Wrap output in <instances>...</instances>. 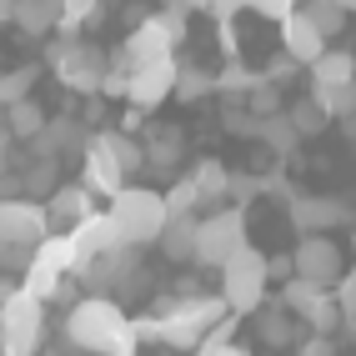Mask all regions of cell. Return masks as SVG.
<instances>
[{"instance_id":"obj_1","label":"cell","mask_w":356,"mask_h":356,"mask_svg":"<svg viewBox=\"0 0 356 356\" xmlns=\"http://www.w3.org/2000/svg\"><path fill=\"white\" fill-rule=\"evenodd\" d=\"M65 341L90 351V356H136V346H140L136 321L106 291H90L65 312Z\"/></svg>"},{"instance_id":"obj_39","label":"cell","mask_w":356,"mask_h":356,"mask_svg":"<svg viewBox=\"0 0 356 356\" xmlns=\"http://www.w3.org/2000/svg\"><path fill=\"white\" fill-rule=\"evenodd\" d=\"M15 291H20V281H6V276H0V306H6Z\"/></svg>"},{"instance_id":"obj_44","label":"cell","mask_w":356,"mask_h":356,"mask_svg":"<svg viewBox=\"0 0 356 356\" xmlns=\"http://www.w3.org/2000/svg\"><path fill=\"white\" fill-rule=\"evenodd\" d=\"M351 15H356V6H351Z\"/></svg>"},{"instance_id":"obj_11","label":"cell","mask_w":356,"mask_h":356,"mask_svg":"<svg viewBox=\"0 0 356 356\" xmlns=\"http://www.w3.org/2000/svg\"><path fill=\"white\" fill-rule=\"evenodd\" d=\"M346 221H351V206L337 196H301L296 191V201H291V226L301 236H326L331 226H346Z\"/></svg>"},{"instance_id":"obj_33","label":"cell","mask_w":356,"mask_h":356,"mask_svg":"<svg viewBox=\"0 0 356 356\" xmlns=\"http://www.w3.org/2000/svg\"><path fill=\"white\" fill-rule=\"evenodd\" d=\"M231 321H236V316H231ZM231 321H226L221 331H211V341L201 346V356H251L246 346H231V341H226V331H231Z\"/></svg>"},{"instance_id":"obj_6","label":"cell","mask_w":356,"mask_h":356,"mask_svg":"<svg viewBox=\"0 0 356 356\" xmlns=\"http://www.w3.org/2000/svg\"><path fill=\"white\" fill-rule=\"evenodd\" d=\"M45 337V301L15 291L0 306V356H35Z\"/></svg>"},{"instance_id":"obj_17","label":"cell","mask_w":356,"mask_h":356,"mask_svg":"<svg viewBox=\"0 0 356 356\" xmlns=\"http://www.w3.org/2000/svg\"><path fill=\"white\" fill-rule=\"evenodd\" d=\"M45 216H51V226H70V231H76L86 216H96V211H90V191H86V186H60V191L45 201Z\"/></svg>"},{"instance_id":"obj_24","label":"cell","mask_w":356,"mask_h":356,"mask_svg":"<svg viewBox=\"0 0 356 356\" xmlns=\"http://www.w3.org/2000/svg\"><path fill=\"white\" fill-rule=\"evenodd\" d=\"M96 15H106V6H96V0H65V6H60V20H56L60 40H81V31H86Z\"/></svg>"},{"instance_id":"obj_38","label":"cell","mask_w":356,"mask_h":356,"mask_svg":"<svg viewBox=\"0 0 356 356\" xmlns=\"http://www.w3.org/2000/svg\"><path fill=\"white\" fill-rule=\"evenodd\" d=\"M271 276H281V281H291V276H296V266H291V256H271Z\"/></svg>"},{"instance_id":"obj_14","label":"cell","mask_w":356,"mask_h":356,"mask_svg":"<svg viewBox=\"0 0 356 356\" xmlns=\"http://www.w3.org/2000/svg\"><path fill=\"white\" fill-rule=\"evenodd\" d=\"M90 146V136H86V126L81 121H51L40 131V140H31V156L35 161H56V156H70V151H86Z\"/></svg>"},{"instance_id":"obj_9","label":"cell","mask_w":356,"mask_h":356,"mask_svg":"<svg viewBox=\"0 0 356 356\" xmlns=\"http://www.w3.org/2000/svg\"><path fill=\"white\" fill-rule=\"evenodd\" d=\"M176 70H181V60H161V65H146V70H131V81H126L131 111L151 115L156 106L171 101V96H176Z\"/></svg>"},{"instance_id":"obj_22","label":"cell","mask_w":356,"mask_h":356,"mask_svg":"<svg viewBox=\"0 0 356 356\" xmlns=\"http://www.w3.org/2000/svg\"><path fill=\"white\" fill-rule=\"evenodd\" d=\"M156 246H161L165 261H196V216L191 221H171Z\"/></svg>"},{"instance_id":"obj_7","label":"cell","mask_w":356,"mask_h":356,"mask_svg":"<svg viewBox=\"0 0 356 356\" xmlns=\"http://www.w3.org/2000/svg\"><path fill=\"white\" fill-rule=\"evenodd\" d=\"M56 236L51 216H45V201L31 196H15V201H0V241L15 246V251H35Z\"/></svg>"},{"instance_id":"obj_12","label":"cell","mask_w":356,"mask_h":356,"mask_svg":"<svg viewBox=\"0 0 356 356\" xmlns=\"http://www.w3.org/2000/svg\"><path fill=\"white\" fill-rule=\"evenodd\" d=\"M331 51V45H326V35L312 26V15H306L301 6H296V15L286 20V26H281V56H291L296 65H306V70H312L321 56Z\"/></svg>"},{"instance_id":"obj_13","label":"cell","mask_w":356,"mask_h":356,"mask_svg":"<svg viewBox=\"0 0 356 356\" xmlns=\"http://www.w3.org/2000/svg\"><path fill=\"white\" fill-rule=\"evenodd\" d=\"M70 246H76L81 266H90V261H101V256H111V251H121V236H115L111 211H96V216H86L76 231H70ZM76 276H81V271H76Z\"/></svg>"},{"instance_id":"obj_26","label":"cell","mask_w":356,"mask_h":356,"mask_svg":"<svg viewBox=\"0 0 356 356\" xmlns=\"http://www.w3.org/2000/svg\"><path fill=\"white\" fill-rule=\"evenodd\" d=\"M211 90H216V76H211V70H201V65H181L176 70V101H206Z\"/></svg>"},{"instance_id":"obj_18","label":"cell","mask_w":356,"mask_h":356,"mask_svg":"<svg viewBox=\"0 0 356 356\" xmlns=\"http://www.w3.org/2000/svg\"><path fill=\"white\" fill-rule=\"evenodd\" d=\"M337 86H356V56L351 51H326L312 65V90H337Z\"/></svg>"},{"instance_id":"obj_2","label":"cell","mask_w":356,"mask_h":356,"mask_svg":"<svg viewBox=\"0 0 356 356\" xmlns=\"http://www.w3.org/2000/svg\"><path fill=\"white\" fill-rule=\"evenodd\" d=\"M111 221H115V236H121V246H131V251L161 241V231L171 226L165 191H156V186H126V191L111 201Z\"/></svg>"},{"instance_id":"obj_35","label":"cell","mask_w":356,"mask_h":356,"mask_svg":"<svg viewBox=\"0 0 356 356\" xmlns=\"http://www.w3.org/2000/svg\"><path fill=\"white\" fill-rule=\"evenodd\" d=\"M261 191V181L256 176H246V171H231V196H236V206H241L246 211V201Z\"/></svg>"},{"instance_id":"obj_41","label":"cell","mask_w":356,"mask_h":356,"mask_svg":"<svg viewBox=\"0 0 356 356\" xmlns=\"http://www.w3.org/2000/svg\"><path fill=\"white\" fill-rule=\"evenodd\" d=\"M341 331H346V337L356 341V316H346V326H341Z\"/></svg>"},{"instance_id":"obj_45","label":"cell","mask_w":356,"mask_h":356,"mask_svg":"<svg viewBox=\"0 0 356 356\" xmlns=\"http://www.w3.org/2000/svg\"><path fill=\"white\" fill-rule=\"evenodd\" d=\"M0 76H6V70H0Z\"/></svg>"},{"instance_id":"obj_20","label":"cell","mask_w":356,"mask_h":356,"mask_svg":"<svg viewBox=\"0 0 356 356\" xmlns=\"http://www.w3.org/2000/svg\"><path fill=\"white\" fill-rule=\"evenodd\" d=\"M56 20H60V6H56V0H15V26L26 31V35L56 31Z\"/></svg>"},{"instance_id":"obj_31","label":"cell","mask_w":356,"mask_h":356,"mask_svg":"<svg viewBox=\"0 0 356 356\" xmlns=\"http://www.w3.org/2000/svg\"><path fill=\"white\" fill-rule=\"evenodd\" d=\"M201 206V191H196V181H191V171H186L171 191H165V211H171V221H191V211Z\"/></svg>"},{"instance_id":"obj_32","label":"cell","mask_w":356,"mask_h":356,"mask_svg":"<svg viewBox=\"0 0 356 356\" xmlns=\"http://www.w3.org/2000/svg\"><path fill=\"white\" fill-rule=\"evenodd\" d=\"M331 296H337V306H341V326H346V316H356V266L337 281V291H331Z\"/></svg>"},{"instance_id":"obj_8","label":"cell","mask_w":356,"mask_h":356,"mask_svg":"<svg viewBox=\"0 0 356 356\" xmlns=\"http://www.w3.org/2000/svg\"><path fill=\"white\" fill-rule=\"evenodd\" d=\"M291 266L301 281H312L321 291H337V281L346 276V261H341V246L331 236H301L296 251H291Z\"/></svg>"},{"instance_id":"obj_25","label":"cell","mask_w":356,"mask_h":356,"mask_svg":"<svg viewBox=\"0 0 356 356\" xmlns=\"http://www.w3.org/2000/svg\"><path fill=\"white\" fill-rule=\"evenodd\" d=\"M45 126H51V121H45V111H40L35 101H20V106L6 111V131H10L15 140H40Z\"/></svg>"},{"instance_id":"obj_19","label":"cell","mask_w":356,"mask_h":356,"mask_svg":"<svg viewBox=\"0 0 356 356\" xmlns=\"http://www.w3.org/2000/svg\"><path fill=\"white\" fill-rule=\"evenodd\" d=\"M191 181H196V191H201V206L231 196V171H226L216 156H201V161L191 165Z\"/></svg>"},{"instance_id":"obj_4","label":"cell","mask_w":356,"mask_h":356,"mask_svg":"<svg viewBox=\"0 0 356 356\" xmlns=\"http://www.w3.org/2000/svg\"><path fill=\"white\" fill-rule=\"evenodd\" d=\"M246 211L241 206H221L211 216L196 221V266H211V271H226L236 251H246Z\"/></svg>"},{"instance_id":"obj_16","label":"cell","mask_w":356,"mask_h":356,"mask_svg":"<svg viewBox=\"0 0 356 356\" xmlns=\"http://www.w3.org/2000/svg\"><path fill=\"white\" fill-rule=\"evenodd\" d=\"M256 337L266 346H296L301 341V321L281 301H271V306H261V312H256Z\"/></svg>"},{"instance_id":"obj_34","label":"cell","mask_w":356,"mask_h":356,"mask_svg":"<svg viewBox=\"0 0 356 356\" xmlns=\"http://www.w3.org/2000/svg\"><path fill=\"white\" fill-rule=\"evenodd\" d=\"M296 70H301V65H296L291 56H276V60H271L266 70H261V81H266V86H281V81H291Z\"/></svg>"},{"instance_id":"obj_28","label":"cell","mask_w":356,"mask_h":356,"mask_svg":"<svg viewBox=\"0 0 356 356\" xmlns=\"http://www.w3.org/2000/svg\"><path fill=\"white\" fill-rule=\"evenodd\" d=\"M306 15H312V26L331 40V35H337L341 26H346V20H351V6H341V0H312V6H301Z\"/></svg>"},{"instance_id":"obj_15","label":"cell","mask_w":356,"mask_h":356,"mask_svg":"<svg viewBox=\"0 0 356 356\" xmlns=\"http://www.w3.org/2000/svg\"><path fill=\"white\" fill-rule=\"evenodd\" d=\"M186 156V131L181 126H151L146 131V165L156 176H171Z\"/></svg>"},{"instance_id":"obj_23","label":"cell","mask_w":356,"mask_h":356,"mask_svg":"<svg viewBox=\"0 0 356 356\" xmlns=\"http://www.w3.org/2000/svg\"><path fill=\"white\" fill-rule=\"evenodd\" d=\"M35 81H40V65H35V60L6 70V76H0V111H10V106H20V101H31Z\"/></svg>"},{"instance_id":"obj_27","label":"cell","mask_w":356,"mask_h":356,"mask_svg":"<svg viewBox=\"0 0 356 356\" xmlns=\"http://www.w3.org/2000/svg\"><path fill=\"white\" fill-rule=\"evenodd\" d=\"M286 121L296 126V136H301V140H312V136H321V131H326V111L316 106V96H301V101H291Z\"/></svg>"},{"instance_id":"obj_10","label":"cell","mask_w":356,"mask_h":356,"mask_svg":"<svg viewBox=\"0 0 356 356\" xmlns=\"http://www.w3.org/2000/svg\"><path fill=\"white\" fill-rule=\"evenodd\" d=\"M86 156V191H96V196H121L126 191V171H121V161H115L111 156V146H106V131H96V136H90V146L81 151Z\"/></svg>"},{"instance_id":"obj_37","label":"cell","mask_w":356,"mask_h":356,"mask_svg":"<svg viewBox=\"0 0 356 356\" xmlns=\"http://www.w3.org/2000/svg\"><path fill=\"white\" fill-rule=\"evenodd\" d=\"M256 15H266V20H276V26H286V20L296 15V6H286V0H261Z\"/></svg>"},{"instance_id":"obj_36","label":"cell","mask_w":356,"mask_h":356,"mask_svg":"<svg viewBox=\"0 0 356 356\" xmlns=\"http://www.w3.org/2000/svg\"><path fill=\"white\" fill-rule=\"evenodd\" d=\"M296 356H337V341H331V337H316V331H312V337L296 341Z\"/></svg>"},{"instance_id":"obj_30","label":"cell","mask_w":356,"mask_h":356,"mask_svg":"<svg viewBox=\"0 0 356 356\" xmlns=\"http://www.w3.org/2000/svg\"><path fill=\"white\" fill-rule=\"evenodd\" d=\"M312 96H316V106L326 111V121H351V115H356V86H337V90H312Z\"/></svg>"},{"instance_id":"obj_21","label":"cell","mask_w":356,"mask_h":356,"mask_svg":"<svg viewBox=\"0 0 356 356\" xmlns=\"http://www.w3.org/2000/svg\"><path fill=\"white\" fill-rule=\"evenodd\" d=\"M256 136L271 146V156H296V146H301V136H296V126L286 121V111H276V115H266V121H256Z\"/></svg>"},{"instance_id":"obj_40","label":"cell","mask_w":356,"mask_h":356,"mask_svg":"<svg viewBox=\"0 0 356 356\" xmlns=\"http://www.w3.org/2000/svg\"><path fill=\"white\" fill-rule=\"evenodd\" d=\"M0 20H15V6H10V0H0Z\"/></svg>"},{"instance_id":"obj_3","label":"cell","mask_w":356,"mask_h":356,"mask_svg":"<svg viewBox=\"0 0 356 356\" xmlns=\"http://www.w3.org/2000/svg\"><path fill=\"white\" fill-rule=\"evenodd\" d=\"M266 281H271V256L266 251H236L231 266L221 271V301L231 306V316H256L266 306Z\"/></svg>"},{"instance_id":"obj_42","label":"cell","mask_w":356,"mask_h":356,"mask_svg":"<svg viewBox=\"0 0 356 356\" xmlns=\"http://www.w3.org/2000/svg\"><path fill=\"white\" fill-rule=\"evenodd\" d=\"M346 136H356V115H351V121H346Z\"/></svg>"},{"instance_id":"obj_29","label":"cell","mask_w":356,"mask_h":356,"mask_svg":"<svg viewBox=\"0 0 356 356\" xmlns=\"http://www.w3.org/2000/svg\"><path fill=\"white\" fill-rule=\"evenodd\" d=\"M106 146H111L115 161H121V171H126V176H136L140 165H146V146H140L136 136H126V131H106Z\"/></svg>"},{"instance_id":"obj_5","label":"cell","mask_w":356,"mask_h":356,"mask_svg":"<svg viewBox=\"0 0 356 356\" xmlns=\"http://www.w3.org/2000/svg\"><path fill=\"white\" fill-rule=\"evenodd\" d=\"M45 60H51V70L76 96H101V86L111 76V56L96 51V45H86V40H56Z\"/></svg>"},{"instance_id":"obj_43","label":"cell","mask_w":356,"mask_h":356,"mask_svg":"<svg viewBox=\"0 0 356 356\" xmlns=\"http://www.w3.org/2000/svg\"><path fill=\"white\" fill-rule=\"evenodd\" d=\"M351 251H356V231H351Z\"/></svg>"}]
</instances>
